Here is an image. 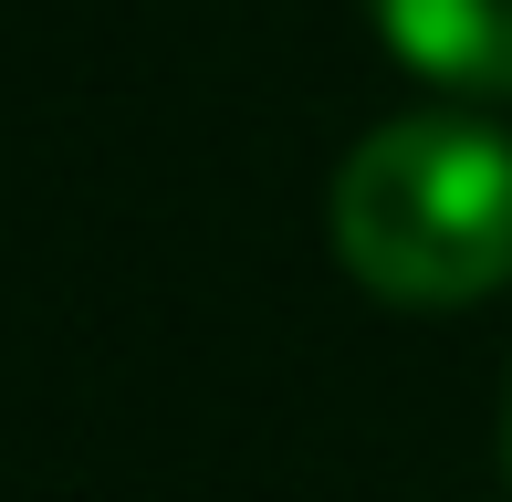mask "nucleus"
<instances>
[{"mask_svg": "<svg viewBox=\"0 0 512 502\" xmlns=\"http://www.w3.org/2000/svg\"><path fill=\"white\" fill-rule=\"evenodd\" d=\"M345 283L377 304L450 314L512 283V136L481 116H387L324 189Z\"/></svg>", "mask_w": 512, "mask_h": 502, "instance_id": "f257e3e1", "label": "nucleus"}, {"mask_svg": "<svg viewBox=\"0 0 512 502\" xmlns=\"http://www.w3.org/2000/svg\"><path fill=\"white\" fill-rule=\"evenodd\" d=\"M387 53L450 95H512V0H366Z\"/></svg>", "mask_w": 512, "mask_h": 502, "instance_id": "f03ea898", "label": "nucleus"}]
</instances>
